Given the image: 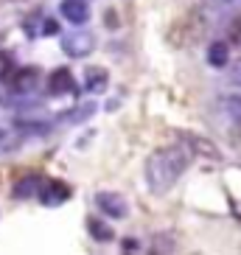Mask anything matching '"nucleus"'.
<instances>
[{
    "mask_svg": "<svg viewBox=\"0 0 241 255\" xmlns=\"http://www.w3.org/2000/svg\"><path fill=\"white\" fill-rule=\"evenodd\" d=\"M107 84H110V73L104 68H87V73H84V87H87V93H104Z\"/></svg>",
    "mask_w": 241,
    "mask_h": 255,
    "instance_id": "10",
    "label": "nucleus"
},
{
    "mask_svg": "<svg viewBox=\"0 0 241 255\" xmlns=\"http://www.w3.org/2000/svg\"><path fill=\"white\" fill-rule=\"evenodd\" d=\"M0 137H3V132H0Z\"/></svg>",
    "mask_w": 241,
    "mask_h": 255,
    "instance_id": "21",
    "label": "nucleus"
},
{
    "mask_svg": "<svg viewBox=\"0 0 241 255\" xmlns=\"http://www.w3.org/2000/svg\"><path fill=\"white\" fill-rule=\"evenodd\" d=\"M70 113H73V115H68V118L79 124V121H87L93 113H96V104H84V107H79V110H70Z\"/></svg>",
    "mask_w": 241,
    "mask_h": 255,
    "instance_id": "15",
    "label": "nucleus"
},
{
    "mask_svg": "<svg viewBox=\"0 0 241 255\" xmlns=\"http://www.w3.org/2000/svg\"><path fill=\"white\" fill-rule=\"evenodd\" d=\"M62 51L68 53V56L82 59V56H87V53L93 51V37H90V34H84V31H79V34H70V37L62 39Z\"/></svg>",
    "mask_w": 241,
    "mask_h": 255,
    "instance_id": "7",
    "label": "nucleus"
},
{
    "mask_svg": "<svg viewBox=\"0 0 241 255\" xmlns=\"http://www.w3.org/2000/svg\"><path fill=\"white\" fill-rule=\"evenodd\" d=\"M205 6L213 8V11H227L233 6H241V0H205Z\"/></svg>",
    "mask_w": 241,
    "mask_h": 255,
    "instance_id": "14",
    "label": "nucleus"
},
{
    "mask_svg": "<svg viewBox=\"0 0 241 255\" xmlns=\"http://www.w3.org/2000/svg\"><path fill=\"white\" fill-rule=\"evenodd\" d=\"M191 157H194V151L191 146L185 143H174V146H163V149H154L146 160V185H149L151 194H168L177 180H180L185 168H188Z\"/></svg>",
    "mask_w": 241,
    "mask_h": 255,
    "instance_id": "1",
    "label": "nucleus"
},
{
    "mask_svg": "<svg viewBox=\"0 0 241 255\" xmlns=\"http://www.w3.org/2000/svg\"><path fill=\"white\" fill-rule=\"evenodd\" d=\"M48 93L51 96H70V93H76V79L70 73V68H56L48 76Z\"/></svg>",
    "mask_w": 241,
    "mask_h": 255,
    "instance_id": "6",
    "label": "nucleus"
},
{
    "mask_svg": "<svg viewBox=\"0 0 241 255\" xmlns=\"http://www.w3.org/2000/svg\"><path fill=\"white\" fill-rule=\"evenodd\" d=\"M42 34H59V23H56V20H45V28H42Z\"/></svg>",
    "mask_w": 241,
    "mask_h": 255,
    "instance_id": "18",
    "label": "nucleus"
},
{
    "mask_svg": "<svg viewBox=\"0 0 241 255\" xmlns=\"http://www.w3.org/2000/svg\"><path fill=\"white\" fill-rule=\"evenodd\" d=\"M11 70H14V62H11V56H8L6 51H0V79H6Z\"/></svg>",
    "mask_w": 241,
    "mask_h": 255,
    "instance_id": "16",
    "label": "nucleus"
},
{
    "mask_svg": "<svg viewBox=\"0 0 241 255\" xmlns=\"http://www.w3.org/2000/svg\"><path fill=\"white\" fill-rule=\"evenodd\" d=\"M39 82V70L37 68H14L11 73L6 76V87H11V93H31Z\"/></svg>",
    "mask_w": 241,
    "mask_h": 255,
    "instance_id": "4",
    "label": "nucleus"
},
{
    "mask_svg": "<svg viewBox=\"0 0 241 255\" xmlns=\"http://www.w3.org/2000/svg\"><path fill=\"white\" fill-rule=\"evenodd\" d=\"M227 62H230V42H211L208 45V65L227 68Z\"/></svg>",
    "mask_w": 241,
    "mask_h": 255,
    "instance_id": "11",
    "label": "nucleus"
},
{
    "mask_svg": "<svg viewBox=\"0 0 241 255\" xmlns=\"http://www.w3.org/2000/svg\"><path fill=\"white\" fill-rule=\"evenodd\" d=\"M182 140L191 146V151H194V154H202V157H208V160H222V151H219L211 140H205V137L191 135V132H188V135H182Z\"/></svg>",
    "mask_w": 241,
    "mask_h": 255,
    "instance_id": "9",
    "label": "nucleus"
},
{
    "mask_svg": "<svg viewBox=\"0 0 241 255\" xmlns=\"http://www.w3.org/2000/svg\"><path fill=\"white\" fill-rule=\"evenodd\" d=\"M62 17L73 25H84L90 20V6H87V0H62Z\"/></svg>",
    "mask_w": 241,
    "mask_h": 255,
    "instance_id": "8",
    "label": "nucleus"
},
{
    "mask_svg": "<svg viewBox=\"0 0 241 255\" xmlns=\"http://www.w3.org/2000/svg\"><path fill=\"white\" fill-rule=\"evenodd\" d=\"M227 110H233L236 115H241V96L230 98V101H227Z\"/></svg>",
    "mask_w": 241,
    "mask_h": 255,
    "instance_id": "19",
    "label": "nucleus"
},
{
    "mask_svg": "<svg viewBox=\"0 0 241 255\" xmlns=\"http://www.w3.org/2000/svg\"><path fill=\"white\" fill-rule=\"evenodd\" d=\"M230 82L236 84V87H241V59L233 65V70H230Z\"/></svg>",
    "mask_w": 241,
    "mask_h": 255,
    "instance_id": "17",
    "label": "nucleus"
},
{
    "mask_svg": "<svg viewBox=\"0 0 241 255\" xmlns=\"http://www.w3.org/2000/svg\"><path fill=\"white\" fill-rule=\"evenodd\" d=\"M87 230H90V236H93V239H98V241H110V239H113V230H110L104 222H98L96 216L87 219Z\"/></svg>",
    "mask_w": 241,
    "mask_h": 255,
    "instance_id": "12",
    "label": "nucleus"
},
{
    "mask_svg": "<svg viewBox=\"0 0 241 255\" xmlns=\"http://www.w3.org/2000/svg\"><path fill=\"white\" fill-rule=\"evenodd\" d=\"M96 205L101 213H107L110 219H123L129 213L126 208V199L120 194H113V191H101V194H96Z\"/></svg>",
    "mask_w": 241,
    "mask_h": 255,
    "instance_id": "5",
    "label": "nucleus"
},
{
    "mask_svg": "<svg viewBox=\"0 0 241 255\" xmlns=\"http://www.w3.org/2000/svg\"><path fill=\"white\" fill-rule=\"evenodd\" d=\"M39 202L48 205V208H53V205H62V202H68L70 199V185L68 182H62V180H42L39 182Z\"/></svg>",
    "mask_w": 241,
    "mask_h": 255,
    "instance_id": "3",
    "label": "nucleus"
},
{
    "mask_svg": "<svg viewBox=\"0 0 241 255\" xmlns=\"http://www.w3.org/2000/svg\"><path fill=\"white\" fill-rule=\"evenodd\" d=\"M225 34H227V42H230V45H241V14H236L233 20H230Z\"/></svg>",
    "mask_w": 241,
    "mask_h": 255,
    "instance_id": "13",
    "label": "nucleus"
},
{
    "mask_svg": "<svg viewBox=\"0 0 241 255\" xmlns=\"http://www.w3.org/2000/svg\"><path fill=\"white\" fill-rule=\"evenodd\" d=\"M208 11H211L208 6H191L188 11L177 14L166 28V42L174 51H185V48L199 45L208 37V28H211V14Z\"/></svg>",
    "mask_w": 241,
    "mask_h": 255,
    "instance_id": "2",
    "label": "nucleus"
},
{
    "mask_svg": "<svg viewBox=\"0 0 241 255\" xmlns=\"http://www.w3.org/2000/svg\"><path fill=\"white\" fill-rule=\"evenodd\" d=\"M236 129H239V132H241V121H239V127H236Z\"/></svg>",
    "mask_w": 241,
    "mask_h": 255,
    "instance_id": "20",
    "label": "nucleus"
}]
</instances>
